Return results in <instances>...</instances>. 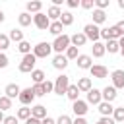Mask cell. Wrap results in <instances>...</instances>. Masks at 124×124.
Listing matches in <instances>:
<instances>
[{
  "instance_id": "obj_1",
  "label": "cell",
  "mask_w": 124,
  "mask_h": 124,
  "mask_svg": "<svg viewBox=\"0 0 124 124\" xmlns=\"http://www.w3.org/2000/svg\"><path fill=\"white\" fill-rule=\"evenodd\" d=\"M72 46V43H70V35H60V37H54V41H52V50L56 52V54H62V52H66L68 48Z\"/></svg>"
},
{
  "instance_id": "obj_2",
  "label": "cell",
  "mask_w": 124,
  "mask_h": 124,
  "mask_svg": "<svg viewBox=\"0 0 124 124\" xmlns=\"http://www.w3.org/2000/svg\"><path fill=\"white\" fill-rule=\"evenodd\" d=\"M35 64H37V56L31 52V54H25L19 62V72L21 74H31L35 70Z\"/></svg>"
},
{
  "instance_id": "obj_3",
  "label": "cell",
  "mask_w": 124,
  "mask_h": 124,
  "mask_svg": "<svg viewBox=\"0 0 124 124\" xmlns=\"http://www.w3.org/2000/svg\"><path fill=\"white\" fill-rule=\"evenodd\" d=\"M68 87H70V76L60 74V76L54 79V93H56V95H66Z\"/></svg>"
},
{
  "instance_id": "obj_4",
  "label": "cell",
  "mask_w": 124,
  "mask_h": 124,
  "mask_svg": "<svg viewBox=\"0 0 124 124\" xmlns=\"http://www.w3.org/2000/svg\"><path fill=\"white\" fill-rule=\"evenodd\" d=\"M50 52H52V43L41 41V43H37L33 46V54L37 58H46V56H50Z\"/></svg>"
},
{
  "instance_id": "obj_5",
  "label": "cell",
  "mask_w": 124,
  "mask_h": 124,
  "mask_svg": "<svg viewBox=\"0 0 124 124\" xmlns=\"http://www.w3.org/2000/svg\"><path fill=\"white\" fill-rule=\"evenodd\" d=\"M83 35L87 37V41L97 43V41L101 39V29H99V25H95V23H87V25H83Z\"/></svg>"
},
{
  "instance_id": "obj_6",
  "label": "cell",
  "mask_w": 124,
  "mask_h": 124,
  "mask_svg": "<svg viewBox=\"0 0 124 124\" xmlns=\"http://www.w3.org/2000/svg\"><path fill=\"white\" fill-rule=\"evenodd\" d=\"M50 19H48V16L46 14H43V12H39V14H35L33 16V25L37 27V29H41V31H48V27H50Z\"/></svg>"
},
{
  "instance_id": "obj_7",
  "label": "cell",
  "mask_w": 124,
  "mask_h": 124,
  "mask_svg": "<svg viewBox=\"0 0 124 124\" xmlns=\"http://www.w3.org/2000/svg\"><path fill=\"white\" fill-rule=\"evenodd\" d=\"M19 103L23 105V107H29L33 101H35V93H33V87H25V89H21V93H19Z\"/></svg>"
},
{
  "instance_id": "obj_8",
  "label": "cell",
  "mask_w": 124,
  "mask_h": 124,
  "mask_svg": "<svg viewBox=\"0 0 124 124\" xmlns=\"http://www.w3.org/2000/svg\"><path fill=\"white\" fill-rule=\"evenodd\" d=\"M72 110H74L76 118H78V116H85V114H87V110H89V105H87V101L78 99V101H74V103H72Z\"/></svg>"
},
{
  "instance_id": "obj_9",
  "label": "cell",
  "mask_w": 124,
  "mask_h": 124,
  "mask_svg": "<svg viewBox=\"0 0 124 124\" xmlns=\"http://www.w3.org/2000/svg\"><path fill=\"white\" fill-rule=\"evenodd\" d=\"M122 35L118 33V29L112 25V27H105V29H101V39H105V41H118Z\"/></svg>"
},
{
  "instance_id": "obj_10",
  "label": "cell",
  "mask_w": 124,
  "mask_h": 124,
  "mask_svg": "<svg viewBox=\"0 0 124 124\" xmlns=\"http://www.w3.org/2000/svg\"><path fill=\"white\" fill-rule=\"evenodd\" d=\"M89 74H91V78H95V79H105V78L108 76V70H107V66H103V64H93L91 70H89Z\"/></svg>"
},
{
  "instance_id": "obj_11",
  "label": "cell",
  "mask_w": 124,
  "mask_h": 124,
  "mask_svg": "<svg viewBox=\"0 0 124 124\" xmlns=\"http://www.w3.org/2000/svg\"><path fill=\"white\" fill-rule=\"evenodd\" d=\"M85 101H87V105H97V107H99V105L103 103V93H101V89H95V87H93V89L87 93V99H85Z\"/></svg>"
},
{
  "instance_id": "obj_12",
  "label": "cell",
  "mask_w": 124,
  "mask_h": 124,
  "mask_svg": "<svg viewBox=\"0 0 124 124\" xmlns=\"http://www.w3.org/2000/svg\"><path fill=\"white\" fill-rule=\"evenodd\" d=\"M101 93H103V101H105V103H112V101L118 97V93H116V87H114V85H107V87H103V89H101Z\"/></svg>"
},
{
  "instance_id": "obj_13",
  "label": "cell",
  "mask_w": 124,
  "mask_h": 124,
  "mask_svg": "<svg viewBox=\"0 0 124 124\" xmlns=\"http://www.w3.org/2000/svg\"><path fill=\"white\" fill-rule=\"evenodd\" d=\"M76 64H78V68H81V70H91V66H93V56H89V54H79L78 60H76Z\"/></svg>"
},
{
  "instance_id": "obj_14",
  "label": "cell",
  "mask_w": 124,
  "mask_h": 124,
  "mask_svg": "<svg viewBox=\"0 0 124 124\" xmlns=\"http://www.w3.org/2000/svg\"><path fill=\"white\" fill-rule=\"evenodd\" d=\"M110 79L116 89H124V70H114L110 74Z\"/></svg>"
},
{
  "instance_id": "obj_15",
  "label": "cell",
  "mask_w": 124,
  "mask_h": 124,
  "mask_svg": "<svg viewBox=\"0 0 124 124\" xmlns=\"http://www.w3.org/2000/svg\"><path fill=\"white\" fill-rule=\"evenodd\" d=\"M68 58H66V54H56L54 58H52V68L54 70H66V66H68Z\"/></svg>"
},
{
  "instance_id": "obj_16",
  "label": "cell",
  "mask_w": 124,
  "mask_h": 124,
  "mask_svg": "<svg viewBox=\"0 0 124 124\" xmlns=\"http://www.w3.org/2000/svg\"><path fill=\"white\" fill-rule=\"evenodd\" d=\"M19 93H21V87H19L17 83H8V85L4 87V95H6V97H10V99L19 97Z\"/></svg>"
},
{
  "instance_id": "obj_17",
  "label": "cell",
  "mask_w": 124,
  "mask_h": 124,
  "mask_svg": "<svg viewBox=\"0 0 124 124\" xmlns=\"http://www.w3.org/2000/svg\"><path fill=\"white\" fill-rule=\"evenodd\" d=\"M70 43H72V46H83L85 43H87V37L83 35V31H78V33H74L72 37H70Z\"/></svg>"
},
{
  "instance_id": "obj_18",
  "label": "cell",
  "mask_w": 124,
  "mask_h": 124,
  "mask_svg": "<svg viewBox=\"0 0 124 124\" xmlns=\"http://www.w3.org/2000/svg\"><path fill=\"white\" fill-rule=\"evenodd\" d=\"M105 52H107L105 43H101V41L93 43V46H91V54H93V58H103V56H105Z\"/></svg>"
},
{
  "instance_id": "obj_19",
  "label": "cell",
  "mask_w": 124,
  "mask_h": 124,
  "mask_svg": "<svg viewBox=\"0 0 124 124\" xmlns=\"http://www.w3.org/2000/svg\"><path fill=\"white\" fill-rule=\"evenodd\" d=\"M41 10H43V2H39V0H31V2L25 4V12H27V14H33V16H35V14H39Z\"/></svg>"
},
{
  "instance_id": "obj_20",
  "label": "cell",
  "mask_w": 124,
  "mask_h": 124,
  "mask_svg": "<svg viewBox=\"0 0 124 124\" xmlns=\"http://www.w3.org/2000/svg\"><path fill=\"white\" fill-rule=\"evenodd\" d=\"M78 89L81 93H89L93 89V83H91V78H79L78 79Z\"/></svg>"
},
{
  "instance_id": "obj_21",
  "label": "cell",
  "mask_w": 124,
  "mask_h": 124,
  "mask_svg": "<svg viewBox=\"0 0 124 124\" xmlns=\"http://www.w3.org/2000/svg\"><path fill=\"white\" fill-rule=\"evenodd\" d=\"M31 116H35V118H39V120L46 118V116H48V114H46V107H45V105H35V107H31Z\"/></svg>"
},
{
  "instance_id": "obj_22",
  "label": "cell",
  "mask_w": 124,
  "mask_h": 124,
  "mask_svg": "<svg viewBox=\"0 0 124 124\" xmlns=\"http://www.w3.org/2000/svg\"><path fill=\"white\" fill-rule=\"evenodd\" d=\"M46 16H48V19H50V21H60L62 10H60L58 6H48V10H46Z\"/></svg>"
},
{
  "instance_id": "obj_23",
  "label": "cell",
  "mask_w": 124,
  "mask_h": 124,
  "mask_svg": "<svg viewBox=\"0 0 124 124\" xmlns=\"http://www.w3.org/2000/svg\"><path fill=\"white\" fill-rule=\"evenodd\" d=\"M79 89H78V83H70V87H68V91H66V97L74 103V101H78L79 99Z\"/></svg>"
},
{
  "instance_id": "obj_24",
  "label": "cell",
  "mask_w": 124,
  "mask_h": 124,
  "mask_svg": "<svg viewBox=\"0 0 124 124\" xmlns=\"http://www.w3.org/2000/svg\"><path fill=\"white\" fill-rule=\"evenodd\" d=\"M17 23H19L21 27H29V25L33 23V16L27 14V12H21V14L17 16Z\"/></svg>"
},
{
  "instance_id": "obj_25",
  "label": "cell",
  "mask_w": 124,
  "mask_h": 124,
  "mask_svg": "<svg viewBox=\"0 0 124 124\" xmlns=\"http://www.w3.org/2000/svg\"><path fill=\"white\" fill-rule=\"evenodd\" d=\"M62 31H64V25H62L60 21H52V23H50V27H48V33H50V35H54V37L64 35Z\"/></svg>"
},
{
  "instance_id": "obj_26",
  "label": "cell",
  "mask_w": 124,
  "mask_h": 124,
  "mask_svg": "<svg viewBox=\"0 0 124 124\" xmlns=\"http://www.w3.org/2000/svg\"><path fill=\"white\" fill-rule=\"evenodd\" d=\"M8 37H10V41H14V43H17V45H19L21 41H25V39H23V31H21V29H16V27L10 29Z\"/></svg>"
},
{
  "instance_id": "obj_27",
  "label": "cell",
  "mask_w": 124,
  "mask_h": 124,
  "mask_svg": "<svg viewBox=\"0 0 124 124\" xmlns=\"http://www.w3.org/2000/svg\"><path fill=\"white\" fill-rule=\"evenodd\" d=\"M99 112H101V116H112V112H114V107H112V103H101L99 105Z\"/></svg>"
},
{
  "instance_id": "obj_28",
  "label": "cell",
  "mask_w": 124,
  "mask_h": 124,
  "mask_svg": "<svg viewBox=\"0 0 124 124\" xmlns=\"http://www.w3.org/2000/svg\"><path fill=\"white\" fill-rule=\"evenodd\" d=\"M107 21V14L103 12V10H93V23L95 25H101V23H105Z\"/></svg>"
},
{
  "instance_id": "obj_29",
  "label": "cell",
  "mask_w": 124,
  "mask_h": 124,
  "mask_svg": "<svg viewBox=\"0 0 124 124\" xmlns=\"http://www.w3.org/2000/svg\"><path fill=\"white\" fill-rule=\"evenodd\" d=\"M31 79H33V83H43V81H46V76H45V72L43 70H33L31 72Z\"/></svg>"
},
{
  "instance_id": "obj_30",
  "label": "cell",
  "mask_w": 124,
  "mask_h": 124,
  "mask_svg": "<svg viewBox=\"0 0 124 124\" xmlns=\"http://www.w3.org/2000/svg\"><path fill=\"white\" fill-rule=\"evenodd\" d=\"M105 48H107L108 54H116V52H120V45H118V41H107V43H105Z\"/></svg>"
},
{
  "instance_id": "obj_31",
  "label": "cell",
  "mask_w": 124,
  "mask_h": 124,
  "mask_svg": "<svg viewBox=\"0 0 124 124\" xmlns=\"http://www.w3.org/2000/svg\"><path fill=\"white\" fill-rule=\"evenodd\" d=\"M60 23H62L64 27L72 25V23H74V16H72V12H62V16H60Z\"/></svg>"
},
{
  "instance_id": "obj_32",
  "label": "cell",
  "mask_w": 124,
  "mask_h": 124,
  "mask_svg": "<svg viewBox=\"0 0 124 124\" xmlns=\"http://www.w3.org/2000/svg\"><path fill=\"white\" fill-rule=\"evenodd\" d=\"M17 120H27V118H31V108L29 107H21V108H17Z\"/></svg>"
},
{
  "instance_id": "obj_33",
  "label": "cell",
  "mask_w": 124,
  "mask_h": 124,
  "mask_svg": "<svg viewBox=\"0 0 124 124\" xmlns=\"http://www.w3.org/2000/svg\"><path fill=\"white\" fill-rule=\"evenodd\" d=\"M17 50H19V52H21L23 56H25V54H31V52H33V50H31V43H29V41H21V43L17 45Z\"/></svg>"
},
{
  "instance_id": "obj_34",
  "label": "cell",
  "mask_w": 124,
  "mask_h": 124,
  "mask_svg": "<svg viewBox=\"0 0 124 124\" xmlns=\"http://www.w3.org/2000/svg\"><path fill=\"white\" fill-rule=\"evenodd\" d=\"M112 118L114 122H124V107H114V112H112Z\"/></svg>"
},
{
  "instance_id": "obj_35",
  "label": "cell",
  "mask_w": 124,
  "mask_h": 124,
  "mask_svg": "<svg viewBox=\"0 0 124 124\" xmlns=\"http://www.w3.org/2000/svg\"><path fill=\"white\" fill-rule=\"evenodd\" d=\"M10 108H12V99L6 97V95H2L0 97V110L4 112V110H10Z\"/></svg>"
},
{
  "instance_id": "obj_36",
  "label": "cell",
  "mask_w": 124,
  "mask_h": 124,
  "mask_svg": "<svg viewBox=\"0 0 124 124\" xmlns=\"http://www.w3.org/2000/svg\"><path fill=\"white\" fill-rule=\"evenodd\" d=\"M64 54H66V58H68V60H78V56H79L78 46H70V48H68Z\"/></svg>"
},
{
  "instance_id": "obj_37",
  "label": "cell",
  "mask_w": 124,
  "mask_h": 124,
  "mask_svg": "<svg viewBox=\"0 0 124 124\" xmlns=\"http://www.w3.org/2000/svg\"><path fill=\"white\" fill-rule=\"evenodd\" d=\"M10 37L8 35H4V33H0V50H6L8 46H10Z\"/></svg>"
},
{
  "instance_id": "obj_38",
  "label": "cell",
  "mask_w": 124,
  "mask_h": 124,
  "mask_svg": "<svg viewBox=\"0 0 124 124\" xmlns=\"http://www.w3.org/2000/svg\"><path fill=\"white\" fill-rule=\"evenodd\" d=\"M108 6H110V0H95V8L97 10H103L105 12Z\"/></svg>"
},
{
  "instance_id": "obj_39",
  "label": "cell",
  "mask_w": 124,
  "mask_h": 124,
  "mask_svg": "<svg viewBox=\"0 0 124 124\" xmlns=\"http://www.w3.org/2000/svg\"><path fill=\"white\" fill-rule=\"evenodd\" d=\"M33 93H35V97H43V95H46L45 89H43V83H33Z\"/></svg>"
},
{
  "instance_id": "obj_40",
  "label": "cell",
  "mask_w": 124,
  "mask_h": 124,
  "mask_svg": "<svg viewBox=\"0 0 124 124\" xmlns=\"http://www.w3.org/2000/svg\"><path fill=\"white\" fill-rule=\"evenodd\" d=\"M79 6H81L83 10H95V0H81Z\"/></svg>"
},
{
  "instance_id": "obj_41",
  "label": "cell",
  "mask_w": 124,
  "mask_h": 124,
  "mask_svg": "<svg viewBox=\"0 0 124 124\" xmlns=\"http://www.w3.org/2000/svg\"><path fill=\"white\" fill-rule=\"evenodd\" d=\"M43 89H45V93H54V81H50V79L43 81Z\"/></svg>"
},
{
  "instance_id": "obj_42",
  "label": "cell",
  "mask_w": 124,
  "mask_h": 124,
  "mask_svg": "<svg viewBox=\"0 0 124 124\" xmlns=\"http://www.w3.org/2000/svg\"><path fill=\"white\" fill-rule=\"evenodd\" d=\"M56 124H74V120H72L68 114H60V116L56 118Z\"/></svg>"
},
{
  "instance_id": "obj_43",
  "label": "cell",
  "mask_w": 124,
  "mask_h": 124,
  "mask_svg": "<svg viewBox=\"0 0 124 124\" xmlns=\"http://www.w3.org/2000/svg\"><path fill=\"white\" fill-rule=\"evenodd\" d=\"M95 124H116V122H114V118H112V116H101Z\"/></svg>"
},
{
  "instance_id": "obj_44",
  "label": "cell",
  "mask_w": 124,
  "mask_h": 124,
  "mask_svg": "<svg viewBox=\"0 0 124 124\" xmlns=\"http://www.w3.org/2000/svg\"><path fill=\"white\" fill-rule=\"evenodd\" d=\"M8 62H10V60H8V56H6L4 52H0V70H4V68L8 66Z\"/></svg>"
},
{
  "instance_id": "obj_45",
  "label": "cell",
  "mask_w": 124,
  "mask_h": 124,
  "mask_svg": "<svg viewBox=\"0 0 124 124\" xmlns=\"http://www.w3.org/2000/svg\"><path fill=\"white\" fill-rule=\"evenodd\" d=\"M114 27H116V29H118V33H120V35L124 37V19H120V21H116V23H114Z\"/></svg>"
},
{
  "instance_id": "obj_46",
  "label": "cell",
  "mask_w": 124,
  "mask_h": 124,
  "mask_svg": "<svg viewBox=\"0 0 124 124\" xmlns=\"http://www.w3.org/2000/svg\"><path fill=\"white\" fill-rule=\"evenodd\" d=\"M2 124H17V116H6Z\"/></svg>"
},
{
  "instance_id": "obj_47",
  "label": "cell",
  "mask_w": 124,
  "mask_h": 124,
  "mask_svg": "<svg viewBox=\"0 0 124 124\" xmlns=\"http://www.w3.org/2000/svg\"><path fill=\"white\" fill-rule=\"evenodd\" d=\"M79 2H81V0H66L68 8H78V6H79Z\"/></svg>"
},
{
  "instance_id": "obj_48",
  "label": "cell",
  "mask_w": 124,
  "mask_h": 124,
  "mask_svg": "<svg viewBox=\"0 0 124 124\" xmlns=\"http://www.w3.org/2000/svg\"><path fill=\"white\" fill-rule=\"evenodd\" d=\"M41 124H56V120H54V118H50V116H46V118H43V120H41Z\"/></svg>"
},
{
  "instance_id": "obj_49",
  "label": "cell",
  "mask_w": 124,
  "mask_h": 124,
  "mask_svg": "<svg viewBox=\"0 0 124 124\" xmlns=\"http://www.w3.org/2000/svg\"><path fill=\"white\" fill-rule=\"evenodd\" d=\"M25 124H41V120H39V118H35V116H31V118H27V120H25Z\"/></svg>"
},
{
  "instance_id": "obj_50",
  "label": "cell",
  "mask_w": 124,
  "mask_h": 124,
  "mask_svg": "<svg viewBox=\"0 0 124 124\" xmlns=\"http://www.w3.org/2000/svg\"><path fill=\"white\" fill-rule=\"evenodd\" d=\"M74 124H87V120H85V116H78L74 120Z\"/></svg>"
},
{
  "instance_id": "obj_51",
  "label": "cell",
  "mask_w": 124,
  "mask_h": 124,
  "mask_svg": "<svg viewBox=\"0 0 124 124\" xmlns=\"http://www.w3.org/2000/svg\"><path fill=\"white\" fill-rule=\"evenodd\" d=\"M118 45H120V52H122V50H124V37L118 39Z\"/></svg>"
},
{
  "instance_id": "obj_52",
  "label": "cell",
  "mask_w": 124,
  "mask_h": 124,
  "mask_svg": "<svg viewBox=\"0 0 124 124\" xmlns=\"http://www.w3.org/2000/svg\"><path fill=\"white\" fill-rule=\"evenodd\" d=\"M4 19H6V14H4V12H2V10H0V23H2V21H4Z\"/></svg>"
},
{
  "instance_id": "obj_53",
  "label": "cell",
  "mask_w": 124,
  "mask_h": 124,
  "mask_svg": "<svg viewBox=\"0 0 124 124\" xmlns=\"http://www.w3.org/2000/svg\"><path fill=\"white\" fill-rule=\"evenodd\" d=\"M118 8H120V10H124V0H118Z\"/></svg>"
},
{
  "instance_id": "obj_54",
  "label": "cell",
  "mask_w": 124,
  "mask_h": 124,
  "mask_svg": "<svg viewBox=\"0 0 124 124\" xmlns=\"http://www.w3.org/2000/svg\"><path fill=\"white\" fill-rule=\"evenodd\" d=\"M4 118H6V116H4V112H2V110H0V124H2V122H4Z\"/></svg>"
},
{
  "instance_id": "obj_55",
  "label": "cell",
  "mask_w": 124,
  "mask_h": 124,
  "mask_svg": "<svg viewBox=\"0 0 124 124\" xmlns=\"http://www.w3.org/2000/svg\"><path fill=\"white\" fill-rule=\"evenodd\" d=\"M122 56H124V50H122Z\"/></svg>"
},
{
  "instance_id": "obj_56",
  "label": "cell",
  "mask_w": 124,
  "mask_h": 124,
  "mask_svg": "<svg viewBox=\"0 0 124 124\" xmlns=\"http://www.w3.org/2000/svg\"><path fill=\"white\" fill-rule=\"evenodd\" d=\"M0 52H2V50H0Z\"/></svg>"
}]
</instances>
